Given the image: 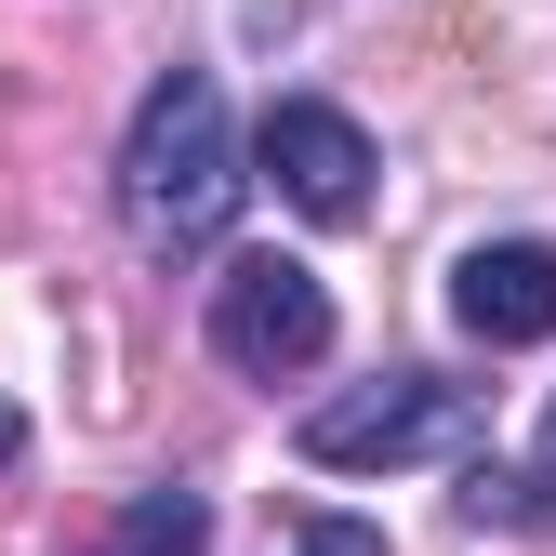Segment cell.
I'll return each instance as SVG.
<instances>
[{
    "mask_svg": "<svg viewBox=\"0 0 556 556\" xmlns=\"http://www.w3.org/2000/svg\"><path fill=\"white\" fill-rule=\"evenodd\" d=\"M477 438H491V384H451V371H425V358H397V371H371V384H344V397H318L305 425H292V451H305L318 477L464 464Z\"/></svg>",
    "mask_w": 556,
    "mask_h": 556,
    "instance_id": "7a4b0ae2",
    "label": "cell"
},
{
    "mask_svg": "<svg viewBox=\"0 0 556 556\" xmlns=\"http://www.w3.org/2000/svg\"><path fill=\"white\" fill-rule=\"evenodd\" d=\"M106 556H213V491H186V477L132 491V504L106 517Z\"/></svg>",
    "mask_w": 556,
    "mask_h": 556,
    "instance_id": "52a82bcc",
    "label": "cell"
},
{
    "mask_svg": "<svg viewBox=\"0 0 556 556\" xmlns=\"http://www.w3.org/2000/svg\"><path fill=\"white\" fill-rule=\"evenodd\" d=\"M451 331L517 358V344H556V239H477L451 265Z\"/></svg>",
    "mask_w": 556,
    "mask_h": 556,
    "instance_id": "5b68a950",
    "label": "cell"
},
{
    "mask_svg": "<svg viewBox=\"0 0 556 556\" xmlns=\"http://www.w3.org/2000/svg\"><path fill=\"white\" fill-rule=\"evenodd\" d=\"M14 451H27V425H14V410H0V464H14Z\"/></svg>",
    "mask_w": 556,
    "mask_h": 556,
    "instance_id": "9c48e42d",
    "label": "cell"
},
{
    "mask_svg": "<svg viewBox=\"0 0 556 556\" xmlns=\"http://www.w3.org/2000/svg\"><path fill=\"white\" fill-rule=\"evenodd\" d=\"M464 530H556V410H543V451L530 464H491V451H464Z\"/></svg>",
    "mask_w": 556,
    "mask_h": 556,
    "instance_id": "8992f818",
    "label": "cell"
},
{
    "mask_svg": "<svg viewBox=\"0 0 556 556\" xmlns=\"http://www.w3.org/2000/svg\"><path fill=\"white\" fill-rule=\"evenodd\" d=\"M265 556H384V530L371 517H305V530H278Z\"/></svg>",
    "mask_w": 556,
    "mask_h": 556,
    "instance_id": "ba28073f",
    "label": "cell"
},
{
    "mask_svg": "<svg viewBox=\"0 0 556 556\" xmlns=\"http://www.w3.org/2000/svg\"><path fill=\"white\" fill-rule=\"evenodd\" d=\"M239 199H252V147L226 119V80L213 66H160L147 106H132V132H119V226H132V252L147 265L226 252Z\"/></svg>",
    "mask_w": 556,
    "mask_h": 556,
    "instance_id": "6da1fadb",
    "label": "cell"
},
{
    "mask_svg": "<svg viewBox=\"0 0 556 556\" xmlns=\"http://www.w3.org/2000/svg\"><path fill=\"white\" fill-rule=\"evenodd\" d=\"M199 331H213V358H226L239 384H305V371L331 358V278H318L305 252H226Z\"/></svg>",
    "mask_w": 556,
    "mask_h": 556,
    "instance_id": "3957f363",
    "label": "cell"
},
{
    "mask_svg": "<svg viewBox=\"0 0 556 556\" xmlns=\"http://www.w3.org/2000/svg\"><path fill=\"white\" fill-rule=\"evenodd\" d=\"M252 173L292 199L305 226H358V213H371V132L344 119L331 93H278L265 132H252Z\"/></svg>",
    "mask_w": 556,
    "mask_h": 556,
    "instance_id": "277c9868",
    "label": "cell"
}]
</instances>
